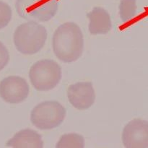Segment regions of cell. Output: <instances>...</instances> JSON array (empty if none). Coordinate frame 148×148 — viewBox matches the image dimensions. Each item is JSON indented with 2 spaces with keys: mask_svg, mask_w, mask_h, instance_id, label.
<instances>
[{
  "mask_svg": "<svg viewBox=\"0 0 148 148\" xmlns=\"http://www.w3.org/2000/svg\"><path fill=\"white\" fill-rule=\"evenodd\" d=\"M30 88L27 81L19 76H9L0 82V97L8 103L17 104L27 99Z\"/></svg>",
  "mask_w": 148,
  "mask_h": 148,
  "instance_id": "obj_6",
  "label": "cell"
},
{
  "mask_svg": "<svg viewBox=\"0 0 148 148\" xmlns=\"http://www.w3.org/2000/svg\"><path fill=\"white\" fill-rule=\"evenodd\" d=\"M10 61V53L7 47L0 41V71L7 65Z\"/></svg>",
  "mask_w": 148,
  "mask_h": 148,
  "instance_id": "obj_14",
  "label": "cell"
},
{
  "mask_svg": "<svg viewBox=\"0 0 148 148\" xmlns=\"http://www.w3.org/2000/svg\"><path fill=\"white\" fill-rule=\"evenodd\" d=\"M46 39V27L33 20L22 23L16 28L13 35L16 49L25 55H33L40 51L44 46Z\"/></svg>",
  "mask_w": 148,
  "mask_h": 148,
  "instance_id": "obj_2",
  "label": "cell"
},
{
  "mask_svg": "<svg viewBox=\"0 0 148 148\" xmlns=\"http://www.w3.org/2000/svg\"><path fill=\"white\" fill-rule=\"evenodd\" d=\"M122 143L127 148L148 147V122L140 119H134L124 127Z\"/></svg>",
  "mask_w": 148,
  "mask_h": 148,
  "instance_id": "obj_7",
  "label": "cell"
},
{
  "mask_svg": "<svg viewBox=\"0 0 148 148\" xmlns=\"http://www.w3.org/2000/svg\"><path fill=\"white\" fill-rule=\"evenodd\" d=\"M62 68L51 59H43L33 64L29 71V78L38 91H49L58 85L62 79Z\"/></svg>",
  "mask_w": 148,
  "mask_h": 148,
  "instance_id": "obj_3",
  "label": "cell"
},
{
  "mask_svg": "<svg viewBox=\"0 0 148 148\" xmlns=\"http://www.w3.org/2000/svg\"><path fill=\"white\" fill-rule=\"evenodd\" d=\"M69 102L77 110L90 108L95 101V93L91 82H79L69 85L67 89Z\"/></svg>",
  "mask_w": 148,
  "mask_h": 148,
  "instance_id": "obj_8",
  "label": "cell"
},
{
  "mask_svg": "<svg viewBox=\"0 0 148 148\" xmlns=\"http://www.w3.org/2000/svg\"><path fill=\"white\" fill-rule=\"evenodd\" d=\"M12 12L9 4L0 1V30L7 27L12 19Z\"/></svg>",
  "mask_w": 148,
  "mask_h": 148,
  "instance_id": "obj_13",
  "label": "cell"
},
{
  "mask_svg": "<svg viewBox=\"0 0 148 148\" xmlns=\"http://www.w3.org/2000/svg\"><path fill=\"white\" fill-rule=\"evenodd\" d=\"M90 20L89 31L92 35L106 34L112 27L110 14L105 9L95 7L87 14Z\"/></svg>",
  "mask_w": 148,
  "mask_h": 148,
  "instance_id": "obj_9",
  "label": "cell"
},
{
  "mask_svg": "<svg viewBox=\"0 0 148 148\" xmlns=\"http://www.w3.org/2000/svg\"><path fill=\"white\" fill-rule=\"evenodd\" d=\"M66 109L59 102L47 101L38 104L30 113V121L40 130H53L63 123Z\"/></svg>",
  "mask_w": 148,
  "mask_h": 148,
  "instance_id": "obj_4",
  "label": "cell"
},
{
  "mask_svg": "<svg viewBox=\"0 0 148 148\" xmlns=\"http://www.w3.org/2000/svg\"><path fill=\"white\" fill-rule=\"evenodd\" d=\"M59 4V0H16L15 9L21 18L44 23L56 15Z\"/></svg>",
  "mask_w": 148,
  "mask_h": 148,
  "instance_id": "obj_5",
  "label": "cell"
},
{
  "mask_svg": "<svg viewBox=\"0 0 148 148\" xmlns=\"http://www.w3.org/2000/svg\"><path fill=\"white\" fill-rule=\"evenodd\" d=\"M8 147L43 148L42 137L37 132L30 129H25L16 133L6 144Z\"/></svg>",
  "mask_w": 148,
  "mask_h": 148,
  "instance_id": "obj_10",
  "label": "cell"
},
{
  "mask_svg": "<svg viewBox=\"0 0 148 148\" xmlns=\"http://www.w3.org/2000/svg\"><path fill=\"white\" fill-rule=\"evenodd\" d=\"M85 139L82 135L76 133L63 134L56 143V148H83Z\"/></svg>",
  "mask_w": 148,
  "mask_h": 148,
  "instance_id": "obj_11",
  "label": "cell"
},
{
  "mask_svg": "<svg viewBox=\"0 0 148 148\" xmlns=\"http://www.w3.org/2000/svg\"><path fill=\"white\" fill-rule=\"evenodd\" d=\"M119 9L121 20L124 23L130 21L137 14V0H121Z\"/></svg>",
  "mask_w": 148,
  "mask_h": 148,
  "instance_id": "obj_12",
  "label": "cell"
},
{
  "mask_svg": "<svg viewBox=\"0 0 148 148\" xmlns=\"http://www.w3.org/2000/svg\"><path fill=\"white\" fill-rule=\"evenodd\" d=\"M55 56L64 63H71L81 57L84 50V38L80 27L73 22L59 25L52 37Z\"/></svg>",
  "mask_w": 148,
  "mask_h": 148,
  "instance_id": "obj_1",
  "label": "cell"
}]
</instances>
